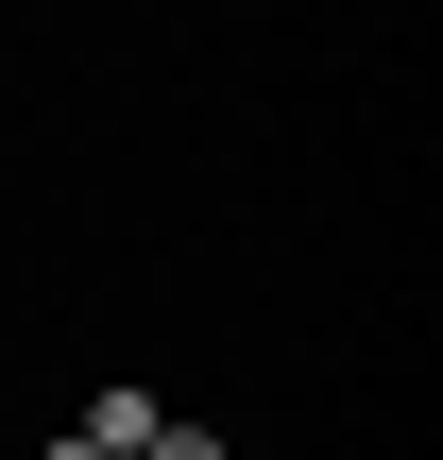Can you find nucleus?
Wrapping results in <instances>:
<instances>
[{
    "label": "nucleus",
    "instance_id": "obj_1",
    "mask_svg": "<svg viewBox=\"0 0 443 460\" xmlns=\"http://www.w3.org/2000/svg\"><path fill=\"white\" fill-rule=\"evenodd\" d=\"M137 460H239V444H222V427H188V410H154V444H137Z\"/></svg>",
    "mask_w": 443,
    "mask_h": 460
},
{
    "label": "nucleus",
    "instance_id": "obj_2",
    "mask_svg": "<svg viewBox=\"0 0 443 460\" xmlns=\"http://www.w3.org/2000/svg\"><path fill=\"white\" fill-rule=\"evenodd\" d=\"M34 460H102V444H34Z\"/></svg>",
    "mask_w": 443,
    "mask_h": 460
}]
</instances>
